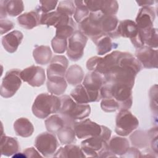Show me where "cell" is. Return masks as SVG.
Wrapping results in <instances>:
<instances>
[{
    "instance_id": "1",
    "label": "cell",
    "mask_w": 158,
    "mask_h": 158,
    "mask_svg": "<svg viewBox=\"0 0 158 158\" xmlns=\"http://www.w3.org/2000/svg\"><path fill=\"white\" fill-rule=\"evenodd\" d=\"M99 135L85 139L81 143V148L86 157H116L109 149L108 142L112 131L106 126L101 125Z\"/></svg>"
},
{
    "instance_id": "2",
    "label": "cell",
    "mask_w": 158,
    "mask_h": 158,
    "mask_svg": "<svg viewBox=\"0 0 158 158\" xmlns=\"http://www.w3.org/2000/svg\"><path fill=\"white\" fill-rule=\"evenodd\" d=\"M60 115L64 118L66 125H73L77 120L88 117L91 113L90 106L88 104H78L70 96L64 95L60 98Z\"/></svg>"
},
{
    "instance_id": "3",
    "label": "cell",
    "mask_w": 158,
    "mask_h": 158,
    "mask_svg": "<svg viewBox=\"0 0 158 158\" xmlns=\"http://www.w3.org/2000/svg\"><path fill=\"white\" fill-rule=\"evenodd\" d=\"M133 87L116 83H106L101 89V99L112 98L119 104L120 109H129L133 103Z\"/></svg>"
},
{
    "instance_id": "4",
    "label": "cell",
    "mask_w": 158,
    "mask_h": 158,
    "mask_svg": "<svg viewBox=\"0 0 158 158\" xmlns=\"http://www.w3.org/2000/svg\"><path fill=\"white\" fill-rule=\"evenodd\" d=\"M60 106V98L52 94L41 93L35 98L31 110L35 116L43 119L51 114L59 112Z\"/></svg>"
},
{
    "instance_id": "5",
    "label": "cell",
    "mask_w": 158,
    "mask_h": 158,
    "mask_svg": "<svg viewBox=\"0 0 158 158\" xmlns=\"http://www.w3.org/2000/svg\"><path fill=\"white\" fill-rule=\"evenodd\" d=\"M89 18L99 27L105 35H108L111 38L118 37L117 33L118 20L115 15H107L100 11L90 12Z\"/></svg>"
},
{
    "instance_id": "6",
    "label": "cell",
    "mask_w": 158,
    "mask_h": 158,
    "mask_svg": "<svg viewBox=\"0 0 158 158\" xmlns=\"http://www.w3.org/2000/svg\"><path fill=\"white\" fill-rule=\"evenodd\" d=\"M139 126L138 118L128 109H120L116 116L115 133L121 136H126L131 133Z\"/></svg>"
},
{
    "instance_id": "7",
    "label": "cell",
    "mask_w": 158,
    "mask_h": 158,
    "mask_svg": "<svg viewBox=\"0 0 158 158\" xmlns=\"http://www.w3.org/2000/svg\"><path fill=\"white\" fill-rule=\"evenodd\" d=\"M104 84V77L101 73L94 71L87 73L82 85L88 94L90 102H98L101 99V89Z\"/></svg>"
},
{
    "instance_id": "8",
    "label": "cell",
    "mask_w": 158,
    "mask_h": 158,
    "mask_svg": "<svg viewBox=\"0 0 158 158\" xmlns=\"http://www.w3.org/2000/svg\"><path fill=\"white\" fill-rule=\"evenodd\" d=\"M117 33L118 37L130 38L133 46L137 49L144 46L136 24L131 20L126 19L120 21L117 28Z\"/></svg>"
},
{
    "instance_id": "9",
    "label": "cell",
    "mask_w": 158,
    "mask_h": 158,
    "mask_svg": "<svg viewBox=\"0 0 158 158\" xmlns=\"http://www.w3.org/2000/svg\"><path fill=\"white\" fill-rule=\"evenodd\" d=\"M20 72V70L15 69H11L6 73L0 88V94L2 97L11 98L20 88L22 84Z\"/></svg>"
},
{
    "instance_id": "10",
    "label": "cell",
    "mask_w": 158,
    "mask_h": 158,
    "mask_svg": "<svg viewBox=\"0 0 158 158\" xmlns=\"http://www.w3.org/2000/svg\"><path fill=\"white\" fill-rule=\"evenodd\" d=\"M88 37L79 30H76L69 38L67 54L71 60L77 61L83 57Z\"/></svg>"
},
{
    "instance_id": "11",
    "label": "cell",
    "mask_w": 158,
    "mask_h": 158,
    "mask_svg": "<svg viewBox=\"0 0 158 158\" xmlns=\"http://www.w3.org/2000/svg\"><path fill=\"white\" fill-rule=\"evenodd\" d=\"M35 146L43 156L49 157L56 153L58 141L54 134L50 132H43L36 137Z\"/></svg>"
},
{
    "instance_id": "12",
    "label": "cell",
    "mask_w": 158,
    "mask_h": 158,
    "mask_svg": "<svg viewBox=\"0 0 158 158\" xmlns=\"http://www.w3.org/2000/svg\"><path fill=\"white\" fill-rule=\"evenodd\" d=\"M73 128L76 136L79 139H86L92 136H98L102 131L101 125L89 118L75 122Z\"/></svg>"
},
{
    "instance_id": "13",
    "label": "cell",
    "mask_w": 158,
    "mask_h": 158,
    "mask_svg": "<svg viewBox=\"0 0 158 158\" xmlns=\"http://www.w3.org/2000/svg\"><path fill=\"white\" fill-rule=\"evenodd\" d=\"M68 63V60L64 56H54L47 68L48 80H51L65 78Z\"/></svg>"
},
{
    "instance_id": "14",
    "label": "cell",
    "mask_w": 158,
    "mask_h": 158,
    "mask_svg": "<svg viewBox=\"0 0 158 158\" xmlns=\"http://www.w3.org/2000/svg\"><path fill=\"white\" fill-rule=\"evenodd\" d=\"M20 77L23 81L33 87L42 86L46 80L44 70L36 65H31L21 70Z\"/></svg>"
},
{
    "instance_id": "15",
    "label": "cell",
    "mask_w": 158,
    "mask_h": 158,
    "mask_svg": "<svg viewBox=\"0 0 158 158\" xmlns=\"http://www.w3.org/2000/svg\"><path fill=\"white\" fill-rule=\"evenodd\" d=\"M135 57L146 69H157L158 67V51L147 46L136 49Z\"/></svg>"
},
{
    "instance_id": "16",
    "label": "cell",
    "mask_w": 158,
    "mask_h": 158,
    "mask_svg": "<svg viewBox=\"0 0 158 158\" xmlns=\"http://www.w3.org/2000/svg\"><path fill=\"white\" fill-rule=\"evenodd\" d=\"M85 3L91 12L100 11L107 15H115L118 10L117 1H85Z\"/></svg>"
},
{
    "instance_id": "17",
    "label": "cell",
    "mask_w": 158,
    "mask_h": 158,
    "mask_svg": "<svg viewBox=\"0 0 158 158\" xmlns=\"http://www.w3.org/2000/svg\"><path fill=\"white\" fill-rule=\"evenodd\" d=\"M156 13L153 7L150 6L142 7L139 9L136 17L135 23L139 30H144L153 27Z\"/></svg>"
},
{
    "instance_id": "18",
    "label": "cell",
    "mask_w": 158,
    "mask_h": 158,
    "mask_svg": "<svg viewBox=\"0 0 158 158\" xmlns=\"http://www.w3.org/2000/svg\"><path fill=\"white\" fill-rule=\"evenodd\" d=\"M24 10L23 2L17 0H6L0 1L1 19L6 18L7 15L15 17L20 15Z\"/></svg>"
},
{
    "instance_id": "19",
    "label": "cell",
    "mask_w": 158,
    "mask_h": 158,
    "mask_svg": "<svg viewBox=\"0 0 158 158\" xmlns=\"http://www.w3.org/2000/svg\"><path fill=\"white\" fill-rule=\"evenodd\" d=\"M76 23L71 17L64 15L56 27V36L67 39L76 31Z\"/></svg>"
},
{
    "instance_id": "20",
    "label": "cell",
    "mask_w": 158,
    "mask_h": 158,
    "mask_svg": "<svg viewBox=\"0 0 158 158\" xmlns=\"http://www.w3.org/2000/svg\"><path fill=\"white\" fill-rule=\"evenodd\" d=\"M23 38V35L21 31L14 30L2 36V44L6 51L14 53L21 44Z\"/></svg>"
},
{
    "instance_id": "21",
    "label": "cell",
    "mask_w": 158,
    "mask_h": 158,
    "mask_svg": "<svg viewBox=\"0 0 158 158\" xmlns=\"http://www.w3.org/2000/svg\"><path fill=\"white\" fill-rule=\"evenodd\" d=\"M41 14L36 10L25 12L18 17L17 22L22 27L31 30L40 25Z\"/></svg>"
},
{
    "instance_id": "22",
    "label": "cell",
    "mask_w": 158,
    "mask_h": 158,
    "mask_svg": "<svg viewBox=\"0 0 158 158\" xmlns=\"http://www.w3.org/2000/svg\"><path fill=\"white\" fill-rule=\"evenodd\" d=\"M109 149L115 156H122L130 148L128 140L123 137L114 136L108 142Z\"/></svg>"
},
{
    "instance_id": "23",
    "label": "cell",
    "mask_w": 158,
    "mask_h": 158,
    "mask_svg": "<svg viewBox=\"0 0 158 158\" xmlns=\"http://www.w3.org/2000/svg\"><path fill=\"white\" fill-rule=\"evenodd\" d=\"M78 30L87 37H89L92 41L101 35L104 34L99 27L89 18V16L78 23Z\"/></svg>"
},
{
    "instance_id": "24",
    "label": "cell",
    "mask_w": 158,
    "mask_h": 158,
    "mask_svg": "<svg viewBox=\"0 0 158 158\" xmlns=\"http://www.w3.org/2000/svg\"><path fill=\"white\" fill-rule=\"evenodd\" d=\"M1 155L11 156L17 153L19 149V144L15 138L7 136L2 134L0 142Z\"/></svg>"
},
{
    "instance_id": "25",
    "label": "cell",
    "mask_w": 158,
    "mask_h": 158,
    "mask_svg": "<svg viewBox=\"0 0 158 158\" xmlns=\"http://www.w3.org/2000/svg\"><path fill=\"white\" fill-rule=\"evenodd\" d=\"M14 128L17 135L23 138L31 136L34 131L33 124L28 118L25 117L17 118L14 123Z\"/></svg>"
},
{
    "instance_id": "26",
    "label": "cell",
    "mask_w": 158,
    "mask_h": 158,
    "mask_svg": "<svg viewBox=\"0 0 158 158\" xmlns=\"http://www.w3.org/2000/svg\"><path fill=\"white\" fill-rule=\"evenodd\" d=\"M33 56L38 64L46 65L52 59V51L49 46H36L33 51Z\"/></svg>"
},
{
    "instance_id": "27",
    "label": "cell",
    "mask_w": 158,
    "mask_h": 158,
    "mask_svg": "<svg viewBox=\"0 0 158 158\" xmlns=\"http://www.w3.org/2000/svg\"><path fill=\"white\" fill-rule=\"evenodd\" d=\"M84 78V72L78 65L74 64L67 70L65 79L67 82L73 86L80 85Z\"/></svg>"
},
{
    "instance_id": "28",
    "label": "cell",
    "mask_w": 158,
    "mask_h": 158,
    "mask_svg": "<svg viewBox=\"0 0 158 158\" xmlns=\"http://www.w3.org/2000/svg\"><path fill=\"white\" fill-rule=\"evenodd\" d=\"M54 157H85L84 152L81 148L73 144H66L64 147H61L56 152Z\"/></svg>"
},
{
    "instance_id": "29",
    "label": "cell",
    "mask_w": 158,
    "mask_h": 158,
    "mask_svg": "<svg viewBox=\"0 0 158 158\" xmlns=\"http://www.w3.org/2000/svg\"><path fill=\"white\" fill-rule=\"evenodd\" d=\"M97 48L98 54L100 56L105 55L111 51L114 48V44L112 43V38L107 35L103 34L93 40Z\"/></svg>"
},
{
    "instance_id": "30",
    "label": "cell",
    "mask_w": 158,
    "mask_h": 158,
    "mask_svg": "<svg viewBox=\"0 0 158 158\" xmlns=\"http://www.w3.org/2000/svg\"><path fill=\"white\" fill-rule=\"evenodd\" d=\"M45 126L48 132L52 134H57V132L66 125L64 118L58 114H54L46 119Z\"/></svg>"
},
{
    "instance_id": "31",
    "label": "cell",
    "mask_w": 158,
    "mask_h": 158,
    "mask_svg": "<svg viewBox=\"0 0 158 158\" xmlns=\"http://www.w3.org/2000/svg\"><path fill=\"white\" fill-rule=\"evenodd\" d=\"M139 31L144 41V43L146 44L147 46L152 48H157L158 33L157 28L152 27L144 30H139Z\"/></svg>"
},
{
    "instance_id": "32",
    "label": "cell",
    "mask_w": 158,
    "mask_h": 158,
    "mask_svg": "<svg viewBox=\"0 0 158 158\" xmlns=\"http://www.w3.org/2000/svg\"><path fill=\"white\" fill-rule=\"evenodd\" d=\"M67 83L65 78L56 80H48L47 88L48 91L54 95H62L67 89Z\"/></svg>"
},
{
    "instance_id": "33",
    "label": "cell",
    "mask_w": 158,
    "mask_h": 158,
    "mask_svg": "<svg viewBox=\"0 0 158 158\" xmlns=\"http://www.w3.org/2000/svg\"><path fill=\"white\" fill-rule=\"evenodd\" d=\"M57 135L62 144H70L76 141L75 132L72 126H64L57 132Z\"/></svg>"
},
{
    "instance_id": "34",
    "label": "cell",
    "mask_w": 158,
    "mask_h": 158,
    "mask_svg": "<svg viewBox=\"0 0 158 158\" xmlns=\"http://www.w3.org/2000/svg\"><path fill=\"white\" fill-rule=\"evenodd\" d=\"M64 15H66L62 14L57 10L49 13H41L40 25H46L48 27L53 26L56 28Z\"/></svg>"
},
{
    "instance_id": "35",
    "label": "cell",
    "mask_w": 158,
    "mask_h": 158,
    "mask_svg": "<svg viewBox=\"0 0 158 158\" xmlns=\"http://www.w3.org/2000/svg\"><path fill=\"white\" fill-rule=\"evenodd\" d=\"M71 98L78 104L90 102L88 94L83 85H78L70 93Z\"/></svg>"
},
{
    "instance_id": "36",
    "label": "cell",
    "mask_w": 158,
    "mask_h": 158,
    "mask_svg": "<svg viewBox=\"0 0 158 158\" xmlns=\"http://www.w3.org/2000/svg\"><path fill=\"white\" fill-rule=\"evenodd\" d=\"M130 138L132 144L139 148L147 147L149 144L148 133L141 130L135 131L130 136Z\"/></svg>"
},
{
    "instance_id": "37",
    "label": "cell",
    "mask_w": 158,
    "mask_h": 158,
    "mask_svg": "<svg viewBox=\"0 0 158 158\" xmlns=\"http://www.w3.org/2000/svg\"><path fill=\"white\" fill-rule=\"evenodd\" d=\"M74 3L75 5L74 19L80 23L89 16L90 11L85 4V1H74Z\"/></svg>"
},
{
    "instance_id": "38",
    "label": "cell",
    "mask_w": 158,
    "mask_h": 158,
    "mask_svg": "<svg viewBox=\"0 0 158 158\" xmlns=\"http://www.w3.org/2000/svg\"><path fill=\"white\" fill-rule=\"evenodd\" d=\"M56 10L62 14L66 15L69 17L72 16L75 10L74 1L66 0L59 2Z\"/></svg>"
},
{
    "instance_id": "39",
    "label": "cell",
    "mask_w": 158,
    "mask_h": 158,
    "mask_svg": "<svg viewBox=\"0 0 158 158\" xmlns=\"http://www.w3.org/2000/svg\"><path fill=\"white\" fill-rule=\"evenodd\" d=\"M67 39L54 36L51 41V46L55 53L62 54L67 49Z\"/></svg>"
},
{
    "instance_id": "40",
    "label": "cell",
    "mask_w": 158,
    "mask_h": 158,
    "mask_svg": "<svg viewBox=\"0 0 158 158\" xmlns=\"http://www.w3.org/2000/svg\"><path fill=\"white\" fill-rule=\"evenodd\" d=\"M101 107L106 112H114L120 110L118 103L112 98H103L101 102Z\"/></svg>"
},
{
    "instance_id": "41",
    "label": "cell",
    "mask_w": 158,
    "mask_h": 158,
    "mask_svg": "<svg viewBox=\"0 0 158 158\" xmlns=\"http://www.w3.org/2000/svg\"><path fill=\"white\" fill-rule=\"evenodd\" d=\"M40 4L36 10L41 13H49L54 10L59 2L57 1H40Z\"/></svg>"
},
{
    "instance_id": "42",
    "label": "cell",
    "mask_w": 158,
    "mask_h": 158,
    "mask_svg": "<svg viewBox=\"0 0 158 158\" xmlns=\"http://www.w3.org/2000/svg\"><path fill=\"white\" fill-rule=\"evenodd\" d=\"M0 25H1V35H3L4 33H7L10 31L14 27V24L10 20L7 19H1L0 20Z\"/></svg>"
},
{
    "instance_id": "43",
    "label": "cell",
    "mask_w": 158,
    "mask_h": 158,
    "mask_svg": "<svg viewBox=\"0 0 158 158\" xmlns=\"http://www.w3.org/2000/svg\"><path fill=\"white\" fill-rule=\"evenodd\" d=\"M23 153L27 157H42V156H41L39 154V152L37 151V150H36L33 147L28 148L25 149Z\"/></svg>"
},
{
    "instance_id": "44",
    "label": "cell",
    "mask_w": 158,
    "mask_h": 158,
    "mask_svg": "<svg viewBox=\"0 0 158 158\" xmlns=\"http://www.w3.org/2000/svg\"><path fill=\"white\" fill-rule=\"evenodd\" d=\"M121 157H140L141 152L136 148H130L127 152Z\"/></svg>"
},
{
    "instance_id": "45",
    "label": "cell",
    "mask_w": 158,
    "mask_h": 158,
    "mask_svg": "<svg viewBox=\"0 0 158 158\" xmlns=\"http://www.w3.org/2000/svg\"><path fill=\"white\" fill-rule=\"evenodd\" d=\"M138 6H143V7H146V6H150L152 4H154V1H136Z\"/></svg>"
}]
</instances>
